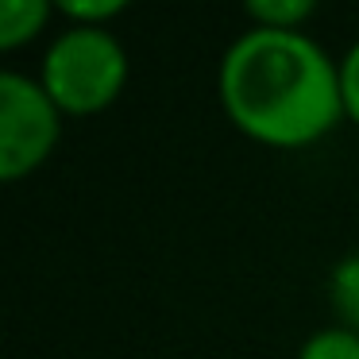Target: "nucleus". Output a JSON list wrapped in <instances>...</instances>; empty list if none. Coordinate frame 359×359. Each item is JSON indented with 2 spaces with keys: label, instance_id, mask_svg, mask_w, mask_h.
<instances>
[{
  "label": "nucleus",
  "instance_id": "nucleus-1",
  "mask_svg": "<svg viewBox=\"0 0 359 359\" xmlns=\"http://www.w3.org/2000/svg\"><path fill=\"white\" fill-rule=\"evenodd\" d=\"M217 89L228 120L266 147H305L348 120L340 62L305 32H243L220 58Z\"/></svg>",
  "mask_w": 359,
  "mask_h": 359
},
{
  "label": "nucleus",
  "instance_id": "nucleus-2",
  "mask_svg": "<svg viewBox=\"0 0 359 359\" xmlns=\"http://www.w3.org/2000/svg\"><path fill=\"white\" fill-rule=\"evenodd\" d=\"M50 101L70 116L101 112L128 86V50L109 27L70 24L55 35L39 70Z\"/></svg>",
  "mask_w": 359,
  "mask_h": 359
},
{
  "label": "nucleus",
  "instance_id": "nucleus-3",
  "mask_svg": "<svg viewBox=\"0 0 359 359\" xmlns=\"http://www.w3.org/2000/svg\"><path fill=\"white\" fill-rule=\"evenodd\" d=\"M62 109L50 101L39 78L4 70L0 74V178L20 182L39 170L58 147Z\"/></svg>",
  "mask_w": 359,
  "mask_h": 359
},
{
  "label": "nucleus",
  "instance_id": "nucleus-4",
  "mask_svg": "<svg viewBox=\"0 0 359 359\" xmlns=\"http://www.w3.org/2000/svg\"><path fill=\"white\" fill-rule=\"evenodd\" d=\"M47 20H50L47 0H4L0 4V47L16 50L24 43H32L47 27Z\"/></svg>",
  "mask_w": 359,
  "mask_h": 359
},
{
  "label": "nucleus",
  "instance_id": "nucleus-5",
  "mask_svg": "<svg viewBox=\"0 0 359 359\" xmlns=\"http://www.w3.org/2000/svg\"><path fill=\"white\" fill-rule=\"evenodd\" d=\"M328 302L340 313L344 328L359 332V251L355 255H344L332 266V274H328Z\"/></svg>",
  "mask_w": 359,
  "mask_h": 359
},
{
  "label": "nucleus",
  "instance_id": "nucleus-6",
  "mask_svg": "<svg viewBox=\"0 0 359 359\" xmlns=\"http://www.w3.org/2000/svg\"><path fill=\"white\" fill-rule=\"evenodd\" d=\"M251 27H274V32H302V24L313 16V0H251L248 8Z\"/></svg>",
  "mask_w": 359,
  "mask_h": 359
},
{
  "label": "nucleus",
  "instance_id": "nucleus-7",
  "mask_svg": "<svg viewBox=\"0 0 359 359\" xmlns=\"http://www.w3.org/2000/svg\"><path fill=\"white\" fill-rule=\"evenodd\" d=\"M297 359H359V332L344 325L320 328L297 348Z\"/></svg>",
  "mask_w": 359,
  "mask_h": 359
},
{
  "label": "nucleus",
  "instance_id": "nucleus-8",
  "mask_svg": "<svg viewBox=\"0 0 359 359\" xmlns=\"http://www.w3.org/2000/svg\"><path fill=\"white\" fill-rule=\"evenodd\" d=\"M124 8H128L124 0H66L62 16L70 20V24H81V27H104Z\"/></svg>",
  "mask_w": 359,
  "mask_h": 359
},
{
  "label": "nucleus",
  "instance_id": "nucleus-9",
  "mask_svg": "<svg viewBox=\"0 0 359 359\" xmlns=\"http://www.w3.org/2000/svg\"><path fill=\"white\" fill-rule=\"evenodd\" d=\"M340 97H344V116L359 124V39L340 58Z\"/></svg>",
  "mask_w": 359,
  "mask_h": 359
}]
</instances>
